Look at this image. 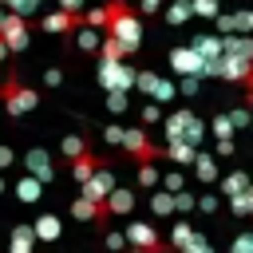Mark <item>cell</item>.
<instances>
[{"label": "cell", "mask_w": 253, "mask_h": 253, "mask_svg": "<svg viewBox=\"0 0 253 253\" xmlns=\"http://www.w3.org/2000/svg\"><path fill=\"white\" fill-rule=\"evenodd\" d=\"M103 8H107V24H103V32L115 36V40L123 43L126 55H134L138 43H142V16L134 12L130 0H107Z\"/></svg>", "instance_id": "obj_1"}, {"label": "cell", "mask_w": 253, "mask_h": 253, "mask_svg": "<svg viewBox=\"0 0 253 253\" xmlns=\"http://www.w3.org/2000/svg\"><path fill=\"white\" fill-rule=\"evenodd\" d=\"M0 107H4V115H8V119H24L28 111H36V107H40V91H36V87H24V83H20V75H16V71H8V75H4V83H0Z\"/></svg>", "instance_id": "obj_2"}, {"label": "cell", "mask_w": 253, "mask_h": 253, "mask_svg": "<svg viewBox=\"0 0 253 253\" xmlns=\"http://www.w3.org/2000/svg\"><path fill=\"white\" fill-rule=\"evenodd\" d=\"M217 79L221 83H237L241 87V99L253 103V59L245 55H217Z\"/></svg>", "instance_id": "obj_3"}, {"label": "cell", "mask_w": 253, "mask_h": 253, "mask_svg": "<svg viewBox=\"0 0 253 253\" xmlns=\"http://www.w3.org/2000/svg\"><path fill=\"white\" fill-rule=\"evenodd\" d=\"M119 150L134 162H158L162 158V146L150 142L146 126H123V138H119Z\"/></svg>", "instance_id": "obj_4"}, {"label": "cell", "mask_w": 253, "mask_h": 253, "mask_svg": "<svg viewBox=\"0 0 253 253\" xmlns=\"http://www.w3.org/2000/svg\"><path fill=\"white\" fill-rule=\"evenodd\" d=\"M95 79H99L103 91H130L134 87V67L126 59H99Z\"/></svg>", "instance_id": "obj_5"}, {"label": "cell", "mask_w": 253, "mask_h": 253, "mask_svg": "<svg viewBox=\"0 0 253 253\" xmlns=\"http://www.w3.org/2000/svg\"><path fill=\"white\" fill-rule=\"evenodd\" d=\"M0 40L8 47V55H20L28 47V16H16V12H0Z\"/></svg>", "instance_id": "obj_6"}, {"label": "cell", "mask_w": 253, "mask_h": 253, "mask_svg": "<svg viewBox=\"0 0 253 253\" xmlns=\"http://www.w3.org/2000/svg\"><path fill=\"white\" fill-rule=\"evenodd\" d=\"M123 237H126L134 249H142V253H162V249H166V241L158 237V229H154V225H146V221H130Z\"/></svg>", "instance_id": "obj_7"}, {"label": "cell", "mask_w": 253, "mask_h": 253, "mask_svg": "<svg viewBox=\"0 0 253 253\" xmlns=\"http://www.w3.org/2000/svg\"><path fill=\"white\" fill-rule=\"evenodd\" d=\"M79 24H83V16L79 12H63V8H55V12L43 16V32H51V36H71Z\"/></svg>", "instance_id": "obj_8"}, {"label": "cell", "mask_w": 253, "mask_h": 253, "mask_svg": "<svg viewBox=\"0 0 253 253\" xmlns=\"http://www.w3.org/2000/svg\"><path fill=\"white\" fill-rule=\"evenodd\" d=\"M170 71L174 75H198L202 71V55L194 47H174L170 51Z\"/></svg>", "instance_id": "obj_9"}, {"label": "cell", "mask_w": 253, "mask_h": 253, "mask_svg": "<svg viewBox=\"0 0 253 253\" xmlns=\"http://www.w3.org/2000/svg\"><path fill=\"white\" fill-rule=\"evenodd\" d=\"M24 166H28V174H36L40 182H51V178H55V166H51V158H47L43 146H32V150L24 154Z\"/></svg>", "instance_id": "obj_10"}, {"label": "cell", "mask_w": 253, "mask_h": 253, "mask_svg": "<svg viewBox=\"0 0 253 253\" xmlns=\"http://www.w3.org/2000/svg\"><path fill=\"white\" fill-rule=\"evenodd\" d=\"M194 150H198V146H194V142H186V138H166L162 158H170L174 166H182V170H186V166L194 162Z\"/></svg>", "instance_id": "obj_11"}, {"label": "cell", "mask_w": 253, "mask_h": 253, "mask_svg": "<svg viewBox=\"0 0 253 253\" xmlns=\"http://www.w3.org/2000/svg\"><path fill=\"white\" fill-rule=\"evenodd\" d=\"M221 51H225V55H245V59H253V40H249L245 32H225V36H221Z\"/></svg>", "instance_id": "obj_12"}, {"label": "cell", "mask_w": 253, "mask_h": 253, "mask_svg": "<svg viewBox=\"0 0 253 253\" xmlns=\"http://www.w3.org/2000/svg\"><path fill=\"white\" fill-rule=\"evenodd\" d=\"M190 119H194V111H190V107H178V111H170V115L162 119V126H166V138H182V134H186V126H190Z\"/></svg>", "instance_id": "obj_13"}, {"label": "cell", "mask_w": 253, "mask_h": 253, "mask_svg": "<svg viewBox=\"0 0 253 253\" xmlns=\"http://www.w3.org/2000/svg\"><path fill=\"white\" fill-rule=\"evenodd\" d=\"M190 166H194V178H198V182H206V186L217 182V158H213V154L194 150V162H190Z\"/></svg>", "instance_id": "obj_14"}, {"label": "cell", "mask_w": 253, "mask_h": 253, "mask_svg": "<svg viewBox=\"0 0 253 253\" xmlns=\"http://www.w3.org/2000/svg\"><path fill=\"white\" fill-rule=\"evenodd\" d=\"M16 198H20L24 206H32V202H40V198H43V182H40L36 174H24V178L16 182Z\"/></svg>", "instance_id": "obj_15"}, {"label": "cell", "mask_w": 253, "mask_h": 253, "mask_svg": "<svg viewBox=\"0 0 253 253\" xmlns=\"http://www.w3.org/2000/svg\"><path fill=\"white\" fill-rule=\"evenodd\" d=\"M71 36H75V47H79L83 55H95V47H99V36H103V32H99V28H91V24H79Z\"/></svg>", "instance_id": "obj_16"}, {"label": "cell", "mask_w": 253, "mask_h": 253, "mask_svg": "<svg viewBox=\"0 0 253 253\" xmlns=\"http://www.w3.org/2000/svg\"><path fill=\"white\" fill-rule=\"evenodd\" d=\"M190 47H194L202 59H213V55H221V36H217V32H202Z\"/></svg>", "instance_id": "obj_17"}, {"label": "cell", "mask_w": 253, "mask_h": 253, "mask_svg": "<svg viewBox=\"0 0 253 253\" xmlns=\"http://www.w3.org/2000/svg\"><path fill=\"white\" fill-rule=\"evenodd\" d=\"M32 233H36V241H55V237H59V217H55V213L36 217V221H32Z\"/></svg>", "instance_id": "obj_18"}, {"label": "cell", "mask_w": 253, "mask_h": 253, "mask_svg": "<svg viewBox=\"0 0 253 253\" xmlns=\"http://www.w3.org/2000/svg\"><path fill=\"white\" fill-rule=\"evenodd\" d=\"M158 12H162V16H166V24H174V28H178V24H186V20L194 16V12H190V0H166Z\"/></svg>", "instance_id": "obj_19"}, {"label": "cell", "mask_w": 253, "mask_h": 253, "mask_svg": "<svg viewBox=\"0 0 253 253\" xmlns=\"http://www.w3.org/2000/svg\"><path fill=\"white\" fill-rule=\"evenodd\" d=\"M32 245H36L32 221H16V225H12V249H16V253H28Z\"/></svg>", "instance_id": "obj_20"}, {"label": "cell", "mask_w": 253, "mask_h": 253, "mask_svg": "<svg viewBox=\"0 0 253 253\" xmlns=\"http://www.w3.org/2000/svg\"><path fill=\"white\" fill-rule=\"evenodd\" d=\"M83 150H91V142H87L83 134H63V138H59V154H63V158H79Z\"/></svg>", "instance_id": "obj_21"}, {"label": "cell", "mask_w": 253, "mask_h": 253, "mask_svg": "<svg viewBox=\"0 0 253 253\" xmlns=\"http://www.w3.org/2000/svg\"><path fill=\"white\" fill-rule=\"evenodd\" d=\"M150 210H154L158 217H174V198H170V190H166V186L150 194Z\"/></svg>", "instance_id": "obj_22"}, {"label": "cell", "mask_w": 253, "mask_h": 253, "mask_svg": "<svg viewBox=\"0 0 253 253\" xmlns=\"http://www.w3.org/2000/svg\"><path fill=\"white\" fill-rule=\"evenodd\" d=\"M229 206H233V213H237V217H249V213H253V190L245 186V190L229 194Z\"/></svg>", "instance_id": "obj_23"}, {"label": "cell", "mask_w": 253, "mask_h": 253, "mask_svg": "<svg viewBox=\"0 0 253 253\" xmlns=\"http://www.w3.org/2000/svg\"><path fill=\"white\" fill-rule=\"evenodd\" d=\"M245 186H249V174H245V170H229V174L221 178V194H225V198L237 194V190H245Z\"/></svg>", "instance_id": "obj_24"}, {"label": "cell", "mask_w": 253, "mask_h": 253, "mask_svg": "<svg viewBox=\"0 0 253 253\" xmlns=\"http://www.w3.org/2000/svg\"><path fill=\"white\" fill-rule=\"evenodd\" d=\"M71 217H79V221H95V202L79 194V198L71 202Z\"/></svg>", "instance_id": "obj_25"}, {"label": "cell", "mask_w": 253, "mask_h": 253, "mask_svg": "<svg viewBox=\"0 0 253 253\" xmlns=\"http://www.w3.org/2000/svg\"><path fill=\"white\" fill-rule=\"evenodd\" d=\"M174 95H178V91H174L170 79H154V87H150V99H154V103H170Z\"/></svg>", "instance_id": "obj_26"}, {"label": "cell", "mask_w": 253, "mask_h": 253, "mask_svg": "<svg viewBox=\"0 0 253 253\" xmlns=\"http://www.w3.org/2000/svg\"><path fill=\"white\" fill-rule=\"evenodd\" d=\"M126 107H130L126 91H107V111L111 115H126Z\"/></svg>", "instance_id": "obj_27"}, {"label": "cell", "mask_w": 253, "mask_h": 253, "mask_svg": "<svg viewBox=\"0 0 253 253\" xmlns=\"http://www.w3.org/2000/svg\"><path fill=\"white\" fill-rule=\"evenodd\" d=\"M138 186H158V162H138Z\"/></svg>", "instance_id": "obj_28"}, {"label": "cell", "mask_w": 253, "mask_h": 253, "mask_svg": "<svg viewBox=\"0 0 253 253\" xmlns=\"http://www.w3.org/2000/svg\"><path fill=\"white\" fill-rule=\"evenodd\" d=\"M170 198H174V213H190L194 210V194L182 186V190H170Z\"/></svg>", "instance_id": "obj_29"}, {"label": "cell", "mask_w": 253, "mask_h": 253, "mask_svg": "<svg viewBox=\"0 0 253 253\" xmlns=\"http://www.w3.org/2000/svg\"><path fill=\"white\" fill-rule=\"evenodd\" d=\"M210 130H213V138H225V134H233V123H229V115L221 111V115H213L210 119Z\"/></svg>", "instance_id": "obj_30"}, {"label": "cell", "mask_w": 253, "mask_h": 253, "mask_svg": "<svg viewBox=\"0 0 253 253\" xmlns=\"http://www.w3.org/2000/svg\"><path fill=\"white\" fill-rule=\"evenodd\" d=\"M190 233H194V229H190V221H174V233H170V241H166V245H170V249H182Z\"/></svg>", "instance_id": "obj_31"}, {"label": "cell", "mask_w": 253, "mask_h": 253, "mask_svg": "<svg viewBox=\"0 0 253 253\" xmlns=\"http://www.w3.org/2000/svg\"><path fill=\"white\" fill-rule=\"evenodd\" d=\"M158 186H166V190H182V186H186L182 166H178V170H170V174H158Z\"/></svg>", "instance_id": "obj_32"}, {"label": "cell", "mask_w": 253, "mask_h": 253, "mask_svg": "<svg viewBox=\"0 0 253 253\" xmlns=\"http://www.w3.org/2000/svg\"><path fill=\"white\" fill-rule=\"evenodd\" d=\"M217 8H221L217 0H190V12H194V16H206V20H213Z\"/></svg>", "instance_id": "obj_33"}, {"label": "cell", "mask_w": 253, "mask_h": 253, "mask_svg": "<svg viewBox=\"0 0 253 253\" xmlns=\"http://www.w3.org/2000/svg\"><path fill=\"white\" fill-rule=\"evenodd\" d=\"M154 79H158V75H154L150 67H142V71H134V87H138L142 95H150V87H154Z\"/></svg>", "instance_id": "obj_34"}, {"label": "cell", "mask_w": 253, "mask_h": 253, "mask_svg": "<svg viewBox=\"0 0 253 253\" xmlns=\"http://www.w3.org/2000/svg\"><path fill=\"white\" fill-rule=\"evenodd\" d=\"M154 123H162V103L150 99V103L142 107V126H154Z\"/></svg>", "instance_id": "obj_35"}, {"label": "cell", "mask_w": 253, "mask_h": 253, "mask_svg": "<svg viewBox=\"0 0 253 253\" xmlns=\"http://www.w3.org/2000/svg\"><path fill=\"white\" fill-rule=\"evenodd\" d=\"M36 4H40V0H4V8H8V12H16V16H32V12H36Z\"/></svg>", "instance_id": "obj_36"}, {"label": "cell", "mask_w": 253, "mask_h": 253, "mask_svg": "<svg viewBox=\"0 0 253 253\" xmlns=\"http://www.w3.org/2000/svg\"><path fill=\"white\" fill-rule=\"evenodd\" d=\"M249 28H253L249 8H237V12H233V32H245V36H249Z\"/></svg>", "instance_id": "obj_37"}, {"label": "cell", "mask_w": 253, "mask_h": 253, "mask_svg": "<svg viewBox=\"0 0 253 253\" xmlns=\"http://www.w3.org/2000/svg\"><path fill=\"white\" fill-rule=\"evenodd\" d=\"M198 87H202V75H182V83L174 87L178 95H198Z\"/></svg>", "instance_id": "obj_38"}, {"label": "cell", "mask_w": 253, "mask_h": 253, "mask_svg": "<svg viewBox=\"0 0 253 253\" xmlns=\"http://www.w3.org/2000/svg\"><path fill=\"white\" fill-rule=\"evenodd\" d=\"M229 123H233V130H241V126H249V103H241V107H233V111H229Z\"/></svg>", "instance_id": "obj_39"}, {"label": "cell", "mask_w": 253, "mask_h": 253, "mask_svg": "<svg viewBox=\"0 0 253 253\" xmlns=\"http://www.w3.org/2000/svg\"><path fill=\"white\" fill-rule=\"evenodd\" d=\"M206 249H210V245H206V237H202V233H190V237H186V245H182V253H206Z\"/></svg>", "instance_id": "obj_40"}, {"label": "cell", "mask_w": 253, "mask_h": 253, "mask_svg": "<svg viewBox=\"0 0 253 253\" xmlns=\"http://www.w3.org/2000/svg\"><path fill=\"white\" fill-rule=\"evenodd\" d=\"M213 24H217V36H225V32H233V16H229V12H221V8L213 12Z\"/></svg>", "instance_id": "obj_41"}, {"label": "cell", "mask_w": 253, "mask_h": 253, "mask_svg": "<svg viewBox=\"0 0 253 253\" xmlns=\"http://www.w3.org/2000/svg\"><path fill=\"white\" fill-rule=\"evenodd\" d=\"M103 138H107V146H119V138H123V123H107V126H103Z\"/></svg>", "instance_id": "obj_42"}, {"label": "cell", "mask_w": 253, "mask_h": 253, "mask_svg": "<svg viewBox=\"0 0 253 253\" xmlns=\"http://www.w3.org/2000/svg\"><path fill=\"white\" fill-rule=\"evenodd\" d=\"M194 210H202V213H213V210H217V194H202V198H194Z\"/></svg>", "instance_id": "obj_43"}, {"label": "cell", "mask_w": 253, "mask_h": 253, "mask_svg": "<svg viewBox=\"0 0 253 253\" xmlns=\"http://www.w3.org/2000/svg\"><path fill=\"white\" fill-rule=\"evenodd\" d=\"M162 4H166V0H138V4H134V12H138V16H158V8H162Z\"/></svg>", "instance_id": "obj_44"}, {"label": "cell", "mask_w": 253, "mask_h": 253, "mask_svg": "<svg viewBox=\"0 0 253 253\" xmlns=\"http://www.w3.org/2000/svg\"><path fill=\"white\" fill-rule=\"evenodd\" d=\"M103 241H107L111 249H123V245H126V237H123V233H115V229H107V225H103Z\"/></svg>", "instance_id": "obj_45"}, {"label": "cell", "mask_w": 253, "mask_h": 253, "mask_svg": "<svg viewBox=\"0 0 253 253\" xmlns=\"http://www.w3.org/2000/svg\"><path fill=\"white\" fill-rule=\"evenodd\" d=\"M59 83H63V71L59 67H47L43 71V87H59Z\"/></svg>", "instance_id": "obj_46"}, {"label": "cell", "mask_w": 253, "mask_h": 253, "mask_svg": "<svg viewBox=\"0 0 253 253\" xmlns=\"http://www.w3.org/2000/svg\"><path fill=\"white\" fill-rule=\"evenodd\" d=\"M249 249H253V237L249 233H237L233 237V253H249Z\"/></svg>", "instance_id": "obj_47"}, {"label": "cell", "mask_w": 253, "mask_h": 253, "mask_svg": "<svg viewBox=\"0 0 253 253\" xmlns=\"http://www.w3.org/2000/svg\"><path fill=\"white\" fill-rule=\"evenodd\" d=\"M12 162H16V154H12V146H4V142H0V170H8Z\"/></svg>", "instance_id": "obj_48"}, {"label": "cell", "mask_w": 253, "mask_h": 253, "mask_svg": "<svg viewBox=\"0 0 253 253\" xmlns=\"http://www.w3.org/2000/svg\"><path fill=\"white\" fill-rule=\"evenodd\" d=\"M63 12H83V0H55Z\"/></svg>", "instance_id": "obj_49"}, {"label": "cell", "mask_w": 253, "mask_h": 253, "mask_svg": "<svg viewBox=\"0 0 253 253\" xmlns=\"http://www.w3.org/2000/svg\"><path fill=\"white\" fill-rule=\"evenodd\" d=\"M0 12H4V0H0Z\"/></svg>", "instance_id": "obj_50"}]
</instances>
